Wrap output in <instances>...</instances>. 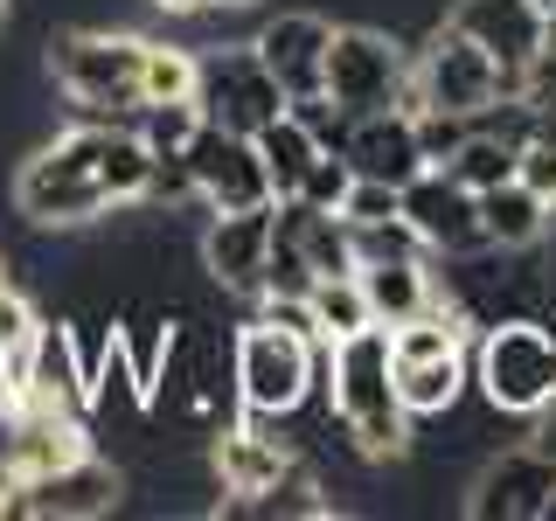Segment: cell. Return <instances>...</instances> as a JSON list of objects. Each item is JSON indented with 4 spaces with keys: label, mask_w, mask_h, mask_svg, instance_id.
<instances>
[{
    "label": "cell",
    "mask_w": 556,
    "mask_h": 521,
    "mask_svg": "<svg viewBox=\"0 0 556 521\" xmlns=\"http://www.w3.org/2000/svg\"><path fill=\"white\" fill-rule=\"evenodd\" d=\"M410 77L425 91V104H445V112H466V118H480L494 98H521L515 69H501L473 35H459L452 22H439L425 35V49L410 56Z\"/></svg>",
    "instance_id": "obj_8"
},
{
    "label": "cell",
    "mask_w": 556,
    "mask_h": 521,
    "mask_svg": "<svg viewBox=\"0 0 556 521\" xmlns=\"http://www.w3.org/2000/svg\"><path fill=\"white\" fill-rule=\"evenodd\" d=\"M390 376L410 417H445L473 382V327L445 300L404 327H390Z\"/></svg>",
    "instance_id": "obj_4"
},
{
    "label": "cell",
    "mask_w": 556,
    "mask_h": 521,
    "mask_svg": "<svg viewBox=\"0 0 556 521\" xmlns=\"http://www.w3.org/2000/svg\"><path fill=\"white\" fill-rule=\"evenodd\" d=\"M404 84H410V49L396 42L390 28H376V22H341V28H334L320 91L334 98L348 118L390 112V104L404 98Z\"/></svg>",
    "instance_id": "obj_7"
},
{
    "label": "cell",
    "mask_w": 556,
    "mask_h": 521,
    "mask_svg": "<svg viewBox=\"0 0 556 521\" xmlns=\"http://www.w3.org/2000/svg\"><path fill=\"white\" fill-rule=\"evenodd\" d=\"M549 22H556V0H549Z\"/></svg>",
    "instance_id": "obj_39"
},
{
    "label": "cell",
    "mask_w": 556,
    "mask_h": 521,
    "mask_svg": "<svg viewBox=\"0 0 556 521\" xmlns=\"http://www.w3.org/2000/svg\"><path fill=\"white\" fill-rule=\"evenodd\" d=\"M188 174H195V202L202 208H251V202H278L271 195V167L257 153L251 132H223L202 118V132L188 139Z\"/></svg>",
    "instance_id": "obj_12"
},
{
    "label": "cell",
    "mask_w": 556,
    "mask_h": 521,
    "mask_svg": "<svg viewBox=\"0 0 556 521\" xmlns=\"http://www.w3.org/2000/svg\"><path fill=\"white\" fill-rule=\"evenodd\" d=\"M8 494H14V480H8V473H0V514H8Z\"/></svg>",
    "instance_id": "obj_34"
},
{
    "label": "cell",
    "mask_w": 556,
    "mask_h": 521,
    "mask_svg": "<svg viewBox=\"0 0 556 521\" xmlns=\"http://www.w3.org/2000/svg\"><path fill=\"white\" fill-rule=\"evenodd\" d=\"M445 174H452V181H466L473 195H486V188H501V181L515 174V139H501V132H480V126H473V132L459 139V153L445 161Z\"/></svg>",
    "instance_id": "obj_25"
},
{
    "label": "cell",
    "mask_w": 556,
    "mask_h": 521,
    "mask_svg": "<svg viewBox=\"0 0 556 521\" xmlns=\"http://www.w3.org/2000/svg\"><path fill=\"white\" fill-rule=\"evenodd\" d=\"M480 230H486V243H501V251H535V243L549 237V202L508 174L501 188L480 195Z\"/></svg>",
    "instance_id": "obj_21"
},
{
    "label": "cell",
    "mask_w": 556,
    "mask_h": 521,
    "mask_svg": "<svg viewBox=\"0 0 556 521\" xmlns=\"http://www.w3.org/2000/svg\"><path fill=\"white\" fill-rule=\"evenodd\" d=\"M355 278H362V292H369L376 327H404V320L439 306V271H431V257H382V265H362Z\"/></svg>",
    "instance_id": "obj_20"
},
{
    "label": "cell",
    "mask_w": 556,
    "mask_h": 521,
    "mask_svg": "<svg viewBox=\"0 0 556 521\" xmlns=\"http://www.w3.org/2000/svg\"><path fill=\"white\" fill-rule=\"evenodd\" d=\"M0 278H8V257H0Z\"/></svg>",
    "instance_id": "obj_38"
},
{
    "label": "cell",
    "mask_w": 556,
    "mask_h": 521,
    "mask_svg": "<svg viewBox=\"0 0 556 521\" xmlns=\"http://www.w3.org/2000/svg\"><path fill=\"white\" fill-rule=\"evenodd\" d=\"M118 494H126V473L112 459H98V452H84V459L56 466L42 480H22L0 521H98L118 508Z\"/></svg>",
    "instance_id": "obj_11"
},
{
    "label": "cell",
    "mask_w": 556,
    "mask_h": 521,
    "mask_svg": "<svg viewBox=\"0 0 556 521\" xmlns=\"http://www.w3.org/2000/svg\"><path fill=\"white\" fill-rule=\"evenodd\" d=\"M202 84V56L181 42H153L147 35V63H139V91H147V104H174V98H195Z\"/></svg>",
    "instance_id": "obj_24"
},
{
    "label": "cell",
    "mask_w": 556,
    "mask_h": 521,
    "mask_svg": "<svg viewBox=\"0 0 556 521\" xmlns=\"http://www.w3.org/2000/svg\"><path fill=\"white\" fill-rule=\"evenodd\" d=\"M535 445H543L549 459H556V404H543V410H535Z\"/></svg>",
    "instance_id": "obj_32"
},
{
    "label": "cell",
    "mask_w": 556,
    "mask_h": 521,
    "mask_svg": "<svg viewBox=\"0 0 556 521\" xmlns=\"http://www.w3.org/2000/svg\"><path fill=\"white\" fill-rule=\"evenodd\" d=\"M404 216H410V230L431 243V257H459V251H480L486 243L480 195L466 181H452L445 167H425L417 181H404Z\"/></svg>",
    "instance_id": "obj_17"
},
{
    "label": "cell",
    "mask_w": 556,
    "mask_h": 521,
    "mask_svg": "<svg viewBox=\"0 0 556 521\" xmlns=\"http://www.w3.org/2000/svg\"><path fill=\"white\" fill-rule=\"evenodd\" d=\"M306 300H313V320H320V341H348V334H362V327H376L369 292H362V278H355V271L320 278Z\"/></svg>",
    "instance_id": "obj_23"
},
{
    "label": "cell",
    "mask_w": 556,
    "mask_h": 521,
    "mask_svg": "<svg viewBox=\"0 0 556 521\" xmlns=\"http://www.w3.org/2000/svg\"><path fill=\"white\" fill-rule=\"evenodd\" d=\"M35 327H42V313H35V300H28L22 285H14V278H0V361H8V369L28 355Z\"/></svg>",
    "instance_id": "obj_27"
},
{
    "label": "cell",
    "mask_w": 556,
    "mask_h": 521,
    "mask_svg": "<svg viewBox=\"0 0 556 521\" xmlns=\"http://www.w3.org/2000/svg\"><path fill=\"white\" fill-rule=\"evenodd\" d=\"M161 14H202V8H216V0H153Z\"/></svg>",
    "instance_id": "obj_33"
},
{
    "label": "cell",
    "mask_w": 556,
    "mask_h": 521,
    "mask_svg": "<svg viewBox=\"0 0 556 521\" xmlns=\"http://www.w3.org/2000/svg\"><path fill=\"white\" fill-rule=\"evenodd\" d=\"M445 22L459 35H473L486 56L501 69H515V77H529V63L549 49V8L543 0H452Z\"/></svg>",
    "instance_id": "obj_16"
},
{
    "label": "cell",
    "mask_w": 556,
    "mask_h": 521,
    "mask_svg": "<svg viewBox=\"0 0 556 521\" xmlns=\"http://www.w3.org/2000/svg\"><path fill=\"white\" fill-rule=\"evenodd\" d=\"M195 104L208 126L223 132H265L278 112H286V84L265 69V56H257L251 42H230V49H208L202 56V84H195Z\"/></svg>",
    "instance_id": "obj_9"
},
{
    "label": "cell",
    "mask_w": 556,
    "mask_h": 521,
    "mask_svg": "<svg viewBox=\"0 0 556 521\" xmlns=\"http://www.w3.org/2000/svg\"><path fill=\"white\" fill-rule=\"evenodd\" d=\"M216 8H257V0H216Z\"/></svg>",
    "instance_id": "obj_35"
},
{
    "label": "cell",
    "mask_w": 556,
    "mask_h": 521,
    "mask_svg": "<svg viewBox=\"0 0 556 521\" xmlns=\"http://www.w3.org/2000/svg\"><path fill=\"white\" fill-rule=\"evenodd\" d=\"M410 118H417V147H425L431 167H445L452 153H459V139L473 132V118H466V112H445V104H425V112H410Z\"/></svg>",
    "instance_id": "obj_28"
},
{
    "label": "cell",
    "mask_w": 556,
    "mask_h": 521,
    "mask_svg": "<svg viewBox=\"0 0 556 521\" xmlns=\"http://www.w3.org/2000/svg\"><path fill=\"white\" fill-rule=\"evenodd\" d=\"M286 112L300 118V126H306L313 139H320V147H341V139H348V126H355V118H348V112H341V104L327 98V91H306V98H292Z\"/></svg>",
    "instance_id": "obj_31"
},
{
    "label": "cell",
    "mask_w": 556,
    "mask_h": 521,
    "mask_svg": "<svg viewBox=\"0 0 556 521\" xmlns=\"http://www.w3.org/2000/svg\"><path fill=\"white\" fill-rule=\"evenodd\" d=\"M515 181L535 188V195L556 208V139H549V132H529V139L515 147Z\"/></svg>",
    "instance_id": "obj_30"
},
{
    "label": "cell",
    "mask_w": 556,
    "mask_h": 521,
    "mask_svg": "<svg viewBox=\"0 0 556 521\" xmlns=\"http://www.w3.org/2000/svg\"><path fill=\"white\" fill-rule=\"evenodd\" d=\"M348 188H355V167H348V153H341V147H327L320 161L306 167L300 195H306L313 208H341V202H348Z\"/></svg>",
    "instance_id": "obj_29"
},
{
    "label": "cell",
    "mask_w": 556,
    "mask_h": 521,
    "mask_svg": "<svg viewBox=\"0 0 556 521\" xmlns=\"http://www.w3.org/2000/svg\"><path fill=\"white\" fill-rule=\"evenodd\" d=\"M132 132L147 139V147L161 153V161H167V153H188V139L202 132V104H195V98H174V104H139V112H132Z\"/></svg>",
    "instance_id": "obj_26"
},
{
    "label": "cell",
    "mask_w": 556,
    "mask_h": 521,
    "mask_svg": "<svg viewBox=\"0 0 556 521\" xmlns=\"http://www.w3.org/2000/svg\"><path fill=\"white\" fill-rule=\"evenodd\" d=\"M104 139H112V118H70V126H56L14 174V216L35 223V230H91L98 216H112Z\"/></svg>",
    "instance_id": "obj_2"
},
{
    "label": "cell",
    "mask_w": 556,
    "mask_h": 521,
    "mask_svg": "<svg viewBox=\"0 0 556 521\" xmlns=\"http://www.w3.org/2000/svg\"><path fill=\"white\" fill-rule=\"evenodd\" d=\"M14 396L22 404H49V410H77L91 417V361L77 347V327L70 320H42L28 341V355L14 361Z\"/></svg>",
    "instance_id": "obj_14"
},
{
    "label": "cell",
    "mask_w": 556,
    "mask_h": 521,
    "mask_svg": "<svg viewBox=\"0 0 556 521\" xmlns=\"http://www.w3.org/2000/svg\"><path fill=\"white\" fill-rule=\"evenodd\" d=\"M320 376H327V404H334V424L355 445V459H369V466L410 459L417 417L404 410L396 376H390V327H362L348 341H327Z\"/></svg>",
    "instance_id": "obj_1"
},
{
    "label": "cell",
    "mask_w": 556,
    "mask_h": 521,
    "mask_svg": "<svg viewBox=\"0 0 556 521\" xmlns=\"http://www.w3.org/2000/svg\"><path fill=\"white\" fill-rule=\"evenodd\" d=\"M473 382L501 417H535L556 404V334L543 320H494L473 334Z\"/></svg>",
    "instance_id": "obj_6"
},
{
    "label": "cell",
    "mask_w": 556,
    "mask_h": 521,
    "mask_svg": "<svg viewBox=\"0 0 556 521\" xmlns=\"http://www.w3.org/2000/svg\"><path fill=\"white\" fill-rule=\"evenodd\" d=\"M341 153H348V167L355 174H369V181H390V188H404L417 181L431 161H425V147H417V118L410 112H362L355 126H348L341 139Z\"/></svg>",
    "instance_id": "obj_19"
},
{
    "label": "cell",
    "mask_w": 556,
    "mask_h": 521,
    "mask_svg": "<svg viewBox=\"0 0 556 521\" xmlns=\"http://www.w3.org/2000/svg\"><path fill=\"white\" fill-rule=\"evenodd\" d=\"M543 521H556V494H549V508H543Z\"/></svg>",
    "instance_id": "obj_37"
},
{
    "label": "cell",
    "mask_w": 556,
    "mask_h": 521,
    "mask_svg": "<svg viewBox=\"0 0 556 521\" xmlns=\"http://www.w3.org/2000/svg\"><path fill=\"white\" fill-rule=\"evenodd\" d=\"M8 14H14V0H0V28H8Z\"/></svg>",
    "instance_id": "obj_36"
},
{
    "label": "cell",
    "mask_w": 556,
    "mask_h": 521,
    "mask_svg": "<svg viewBox=\"0 0 556 521\" xmlns=\"http://www.w3.org/2000/svg\"><path fill=\"white\" fill-rule=\"evenodd\" d=\"M556 494V459L543 445H521V452H501L486 459L473 486H466V514L473 521H543Z\"/></svg>",
    "instance_id": "obj_15"
},
{
    "label": "cell",
    "mask_w": 556,
    "mask_h": 521,
    "mask_svg": "<svg viewBox=\"0 0 556 521\" xmlns=\"http://www.w3.org/2000/svg\"><path fill=\"white\" fill-rule=\"evenodd\" d=\"M300 466H306V459H300V445H292L265 410H243L237 424H223V431H216V445H208V473H216V486H223L230 500H257V494H271V486H278V480H292Z\"/></svg>",
    "instance_id": "obj_10"
},
{
    "label": "cell",
    "mask_w": 556,
    "mask_h": 521,
    "mask_svg": "<svg viewBox=\"0 0 556 521\" xmlns=\"http://www.w3.org/2000/svg\"><path fill=\"white\" fill-rule=\"evenodd\" d=\"M320 361L327 347L292 334V327L278 320H243L237 341H230V376H237V404L243 410H265V417H292L313 396V382H320Z\"/></svg>",
    "instance_id": "obj_5"
},
{
    "label": "cell",
    "mask_w": 556,
    "mask_h": 521,
    "mask_svg": "<svg viewBox=\"0 0 556 521\" xmlns=\"http://www.w3.org/2000/svg\"><path fill=\"white\" fill-rule=\"evenodd\" d=\"M139 63H147V35L132 28H56L49 35V77L70 98L77 118H126L147 104L139 91Z\"/></svg>",
    "instance_id": "obj_3"
},
{
    "label": "cell",
    "mask_w": 556,
    "mask_h": 521,
    "mask_svg": "<svg viewBox=\"0 0 556 521\" xmlns=\"http://www.w3.org/2000/svg\"><path fill=\"white\" fill-rule=\"evenodd\" d=\"M257 153H265V167H271V195L286 202V195H300V181H306V167L320 161V139H313L292 112H278L265 132H257Z\"/></svg>",
    "instance_id": "obj_22"
},
{
    "label": "cell",
    "mask_w": 556,
    "mask_h": 521,
    "mask_svg": "<svg viewBox=\"0 0 556 521\" xmlns=\"http://www.w3.org/2000/svg\"><path fill=\"white\" fill-rule=\"evenodd\" d=\"M271 223H278V202H251V208H208L202 223V271L208 285L223 292H251L265 285V265H271Z\"/></svg>",
    "instance_id": "obj_13"
},
{
    "label": "cell",
    "mask_w": 556,
    "mask_h": 521,
    "mask_svg": "<svg viewBox=\"0 0 556 521\" xmlns=\"http://www.w3.org/2000/svg\"><path fill=\"white\" fill-rule=\"evenodd\" d=\"M327 42H334V22H327V14H313V8H286V14H271V22L251 35V49L265 56V69L286 84V98L320 91Z\"/></svg>",
    "instance_id": "obj_18"
}]
</instances>
